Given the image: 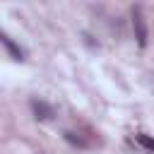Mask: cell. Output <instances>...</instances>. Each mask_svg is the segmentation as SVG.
<instances>
[{
    "label": "cell",
    "instance_id": "1",
    "mask_svg": "<svg viewBox=\"0 0 154 154\" xmlns=\"http://www.w3.org/2000/svg\"><path fill=\"white\" fill-rule=\"evenodd\" d=\"M130 17H132L135 38H137V43L144 48V46H147V19H144V12H142V7H140V5H135V7L130 10Z\"/></svg>",
    "mask_w": 154,
    "mask_h": 154
},
{
    "label": "cell",
    "instance_id": "2",
    "mask_svg": "<svg viewBox=\"0 0 154 154\" xmlns=\"http://www.w3.org/2000/svg\"><path fill=\"white\" fill-rule=\"evenodd\" d=\"M0 43L10 51V55H12L14 60H24V51H22V48H19V46H17V43H14V41H12L5 31H0Z\"/></svg>",
    "mask_w": 154,
    "mask_h": 154
},
{
    "label": "cell",
    "instance_id": "3",
    "mask_svg": "<svg viewBox=\"0 0 154 154\" xmlns=\"http://www.w3.org/2000/svg\"><path fill=\"white\" fill-rule=\"evenodd\" d=\"M31 108H34V113H36V118L38 120H48L51 116H53V108L48 106V103H43V101H31Z\"/></svg>",
    "mask_w": 154,
    "mask_h": 154
},
{
    "label": "cell",
    "instance_id": "4",
    "mask_svg": "<svg viewBox=\"0 0 154 154\" xmlns=\"http://www.w3.org/2000/svg\"><path fill=\"white\" fill-rule=\"evenodd\" d=\"M135 140H137V142H140V144H142L144 149H149V152H154V140H152V137H147V135H137Z\"/></svg>",
    "mask_w": 154,
    "mask_h": 154
}]
</instances>
